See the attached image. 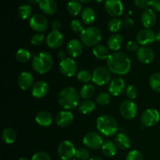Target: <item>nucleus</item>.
I'll return each instance as SVG.
<instances>
[{"instance_id":"obj_29","label":"nucleus","mask_w":160,"mask_h":160,"mask_svg":"<svg viewBox=\"0 0 160 160\" xmlns=\"http://www.w3.org/2000/svg\"><path fill=\"white\" fill-rule=\"evenodd\" d=\"M95 12L91 7H86L81 12V20L85 24H91L95 21Z\"/></svg>"},{"instance_id":"obj_14","label":"nucleus","mask_w":160,"mask_h":160,"mask_svg":"<svg viewBox=\"0 0 160 160\" xmlns=\"http://www.w3.org/2000/svg\"><path fill=\"white\" fill-rule=\"evenodd\" d=\"M104 7L106 12L112 17H118L123 14V6L121 0H106Z\"/></svg>"},{"instance_id":"obj_24","label":"nucleus","mask_w":160,"mask_h":160,"mask_svg":"<svg viewBox=\"0 0 160 160\" xmlns=\"http://www.w3.org/2000/svg\"><path fill=\"white\" fill-rule=\"evenodd\" d=\"M123 44V38L121 34H112L107 41L108 48L113 52H117L122 47Z\"/></svg>"},{"instance_id":"obj_22","label":"nucleus","mask_w":160,"mask_h":160,"mask_svg":"<svg viewBox=\"0 0 160 160\" xmlns=\"http://www.w3.org/2000/svg\"><path fill=\"white\" fill-rule=\"evenodd\" d=\"M34 83V77L31 73L27 71L22 72L18 78V84L19 87L22 90H28L33 87Z\"/></svg>"},{"instance_id":"obj_41","label":"nucleus","mask_w":160,"mask_h":160,"mask_svg":"<svg viewBox=\"0 0 160 160\" xmlns=\"http://www.w3.org/2000/svg\"><path fill=\"white\" fill-rule=\"evenodd\" d=\"M126 95L131 100L136 98L138 95V88L134 85H128L126 88Z\"/></svg>"},{"instance_id":"obj_15","label":"nucleus","mask_w":160,"mask_h":160,"mask_svg":"<svg viewBox=\"0 0 160 160\" xmlns=\"http://www.w3.org/2000/svg\"><path fill=\"white\" fill-rule=\"evenodd\" d=\"M125 82L122 78H116L110 81L108 87L109 94L112 96H119L125 91Z\"/></svg>"},{"instance_id":"obj_55","label":"nucleus","mask_w":160,"mask_h":160,"mask_svg":"<svg viewBox=\"0 0 160 160\" xmlns=\"http://www.w3.org/2000/svg\"><path fill=\"white\" fill-rule=\"evenodd\" d=\"M95 1L97 2H102L106 1V0H95Z\"/></svg>"},{"instance_id":"obj_9","label":"nucleus","mask_w":160,"mask_h":160,"mask_svg":"<svg viewBox=\"0 0 160 160\" xmlns=\"http://www.w3.org/2000/svg\"><path fill=\"white\" fill-rule=\"evenodd\" d=\"M30 27L33 31L38 33L45 32L48 26V20L42 14H34L29 20Z\"/></svg>"},{"instance_id":"obj_57","label":"nucleus","mask_w":160,"mask_h":160,"mask_svg":"<svg viewBox=\"0 0 160 160\" xmlns=\"http://www.w3.org/2000/svg\"><path fill=\"white\" fill-rule=\"evenodd\" d=\"M72 160H79V159H72Z\"/></svg>"},{"instance_id":"obj_42","label":"nucleus","mask_w":160,"mask_h":160,"mask_svg":"<svg viewBox=\"0 0 160 160\" xmlns=\"http://www.w3.org/2000/svg\"><path fill=\"white\" fill-rule=\"evenodd\" d=\"M45 40V36L43 34H36L31 38V43L34 46H39L43 43Z\"/></svg>"},{"instance_id":"obj_38","label":"nucleus","mask_w":160,"mask_h":160,"mask_svg":"<svg viewBox=\"0 0 160 160\" xmlns=\"http://www.w3.org/2000/svg\"><path fill=\"white\" fill-rule=\"evenodd\" d=\"M78 81L82 83H88L92 79V74L87 70H80L77 75Z\"/></svg>"},{"instance_id":"obj_19","label":"nucleus","mask_w":160,"mask_h":160,"mask_svg":"<svg viewBox=\"0 0 160 160\" xmlns=\"http://www.w3.org/2000/svg\"><path fill=\"white\" fill-rule=\"evenodd\" d=\"M73 121V115L69 110L60 111L56 117V124L61 128L70 126Z\"/></svg>"},{"instance_id":"obj_26","label":"nucleus","mask_w":160,"mask_h":160,"mask_svg":"<svg viewBox=\"0 0 160 160\" xmlns=\"http://www.w3.org/2000/svg\"><path fill=\"white\" fill-rule=\"evenodd\" d=\"M115 144L120 149H128L131 145V140L124 133H119L115 137Z\"/></svg>"},{"instance_id":"obj_44","label":"nucleus","mask_w":160,"mask_h":160,"mask_svg":"<svg viewBox=\"0 0 160 160\" xmlns=\"http://www.w3.org/2000/svg\"><path fill=\"white\" fill-rule=\"evenodd\" d=\"M70 28H71V30L73 32L76 33H81L83 31V30H84L82 23L78 20H72L71 23H70Z\"/></svg>"},{"instance_id":"obj_5","label":"nucleus","mask_w":160,"mask_h":160,"mask_svg":"<svg viewBox=\"0 0 160 160\" xmlns=\"http://www.w3.org/2000/svg\"><path fill=\"white\" fill-rule=\"evenodd\" d=\"M81 41L85 46L95 47L101 42L102 36L100 30L95 27H88L81 33Z\"/></svg>"},{"instance_id":"obj_34","label":"nucleus","mask_w":160,"mask_h":160,"mask_svg":"<svg viewBox=\"0 0 160 160\" xmlns=\"http://www.w3.org/2000/svg\"><path fill=\"white\" fill-rule=\"evenodd\" d=\"M122 26H123V21L121 19L118 18V17H114L109 20L107 28L110 32L116 33L121 29Z\"/></svg>"},{"instance_id":"obj_32","label":"nucleus","mask_w":160,"mask_h":160,"mask_svg":"<svg viewBox=\"0 0 160 160\" xmlns=\"http://www.w3.org/2000/svg\"><path fill=\"white\" fill-rule=\"evenodd\" d=\"M2 138L5 143L10 145L14 143L17 138V134L12 128H5L2 132Z\"/></svg>"},{"instance_id":"obj_28","label":"nucleus","mask_w":160,"mask_h":160,"mask_svg":"<svg viewBox=\"0 0 160 160\" xmlns=\"http://www.w3.org/2000/svg\"><path fill=\"white\" fill-rule=\"evenodd\" d=\"M117 147L116 144L112 142V141H106V142H103L101 147L102 152L107 157H112L117 154Z\"/></svg>"},{"instance_id":"obj_11","label":"nucleus","mask_w":160,"mask_h":160,"mask_svg":"<svg viewBox=\"0 0 160 160\" xmlns=\"http://www.w3.org/2000/svg\"><path fill=\"white\" fill-rule=\"evenodd\" d=\"M59 67L61 73L64 76L68 77V78L74 76L78 70L77 63L71 58H65L63 59H61Z\"/></svg>"},{"instance_id":"obj_30","label":"nucleus","mask_w":160,"mask_h":160,"mask_svg":"<svg viewBox=\"0 0 160 160\" xmlns=\"http://www.w3.org/2000/svg\"><path fill=\"white\" fill-rule=\"evenodd\" d=\"M95 92V88L94 85L90 84H85L81 87L80 90V95L84 100H88L94 96Z\"/></svg>"},{"instance_id":"obj_39","label":"nucleus","mask_w":160,"mask_h":160,"mask_svg":"<svg viewBox=\"0 0 160 160\" xmlns=\"http://www.w3.org/2000/svg\"><path fill=\"white\" fill-rule=\"evenodd\" d=\"M96 102L100 106H105V105H108L110 102L111 100V95L109 93H106V92H102V93L98 94L96 97Z\"/></svg>"},{"instance_id":"obj_56","label":"nucleus","mask_w":160,"mask_h":160,"mask_svg":"<svg viewBox=\"0 0 160 160\" xmlns=\"http://www.w3.org/2000/svg\"><path fill=\"white\" fill-rule=\"evenodd\" d=\"M19 160H29V159H28L27 158H24V157H21L19 159Z\"/></svg>"},{"instance_id":"obj_36","label":"nucleus","mask_w":160,"mask_h":160,"mask_svg":"<svg viewBox=\"0 0 160 160\" xmlns=\"http://www.w3.org/2000/svg\"><path fill=\"white\" fill-rule=\"evenodd\" d=\"M16 59L20 62L24 63L31 59V53L26 48H20L16 52Z\"/></svg>"},{"instance_id":"obj_50","label":"nucleus","mask_w":160,"mask_h":160,"mask_svg":"<svg viewBox=\"0 0 160 160\" xmlns=\"http://www.w3.org/2000/svg\"><path fill=\"white\" fill-rule=\"evenodd\" d=\"M123 24H124V26L126 27V28H131V27L134 26V20H132L131 18H127L125 19L124 22H123Z\"/></svg>"},{"instance_id":"obj_40","label":"nucleus","mask_w":160,"mask_h":160,"mask_svg":"<svg viewBox=\"0 0 160 160\" xmlns=\"http://www.w3.org/2000/svg\"><path fill=\"white\" fill-rule=\"evenodd\" d=\"M76 158L79 160H88L90 158V152L85 148H80L77 149Z\"/></svg>"},{"instance_id":"obj_43","label":"nucleus","mask_w":160,"mask_h":160,"mask_svg":"<svg viewBox=\"0 0 160 160\" xmlns=\"http://www.w3.org/2000/svg\"><path fill=\"white\" fill-rule=\"evenodd\" d=\"M126 160H144V158L140 152L138 150H132L128 152Z\"/></svg>"},{"instance_id":"obj_33","label":"nucleus","mask_w":160,"mask_h":160,"mask_svg":"<svg viewBox=\"0 0 160 160\" xmlns=\"http://www.w3.org/2000/svg\"><path fill=\"white\" fill-rule=\"evenodd\" d=\"M67 11L72 16H78L81 12V3L78 0H71L67 3Z\"/></svg>"},{"instance_id":"obj_37","label":"nucleus","mask_w":160,"mask_h":160,"mask_svg":"<svg viewBox=\"0 0 160 160\" xmlns=\"http://www.w3.org/2000/svg\"><path fill=\"white\" fill-rule=\"evenodd\" d=\"M32 13V9L31 6L28 4H23L19 7L18 9V15L22 20H26L29 18Z\"/></svg>"},{"instance_id":"obj_7","label":"nucleus","mask_w":160,"mask_h":160,"mask_svg":"<svg viewBox=\"0 0 160 160\" xmlns=\"http://www.w3.org/2000/svg\"><path fill=\"white\" fill-rule=\"evenodd\" d=\"M76 148L74 145L70 141H63L59 143L57 152L62 160H72L76 155Z\"/></svg>"},{"instance_id":"obj_17","label":"nucleus","mask_w":160,"mask_h":160,"mask_svg":"<svg viewBox=\"0 0 160 160\" xmlns=\"http://www.w3.org/2000/svg\"><path fill=\"white\" fill-rule=\"evenodd\" d=\"M137 58L142 63L148 64L155 59V53L152 48L147 46H142L137 52Z\"/></svg>"},{"instance_id":"obj_1","label":"nucleus","mask_w":160,"mask_h":160,"mask_svg":"<svg viewBox=\"0 0 160 160\" xmlns=\"http://www.w3.org/2000/svg\"><path fill=\"white\" fill-rule=\"evenodd\" d=\"M107 68L115 75H126L131 70V60L126 53L115 52L108 58Z\"/></svg>"},{"instance_id":"obj_31","label":"nucleus","mask_w":160,"mask_h":160,"mask_svg":"<svg viewBox=\"0 0 160 160\" xmlns=\"http://www.w3.org/2000/svg\"><path fill=\"white\" fill-rule=\"evenodd\" d=\"M95 109V103L92 100H84L78 106V110L83 114H89Z\"/></svg>"},{"instance_id":"obj_21","label":"nucleus","mask_w":160,"mask_h":160,"mask_svg":"<svg viewBox=\"0 0 160 160\" xmlns=\"http://www.w3.org/2000/svg\"><path fill=\"white\" fill-rule=\"evenodd\" d=\"M156 14L152 9H147L142 14V23L145 28L150 29L156 23Z\"/></svg>"},{"instance_id":"obj_23","label":"nucleus","mask_w":160,"mask_h":160,"mask_svg":"<svg viewBox=\"0 0 160 160\" xmlns=\"http://www.w3.org/2000/svg\"><path fill=\"white\" fill-rule=\"evenodd\" d=\"M38 6L45 15H53L57 11V3L55 0H41Z\"/></svg>"},{"instance_id":"obj_6","label":"nucleus","mask_w":160,"mask_h":160,"mask_svg":"<svg viewBox=\"0 0 160 160\" xmlns=\"http://www.w3.org/2000/svg\"><path fill=\"white\" fill-rule=\"evenodd\" d=\"M111 80V72L108 68L99 67L92 73V82L98 86L106 85Z\"/></svg>"},{"instance_id":"obj_4","label":"nucleus","mask_w":160,"mask_h":160,"mask_svg":"<svg viewBox=\"0 0 160 160\" xmlns=\"http://www.w3.org/2000/svg\"><path fill=\"white\" fill-rule=\"evenodd\" d=\"M97 130L106 137L114 135L118 131V123L115 118L109 115H102L96 120Z\"/></svg>"},{"instance_id":"obj_46","label":"nucleus","mask_w":160,"mask_h":160,"mask_svg":"<svg viewBox=\"0 0 160 160\" xmlns=\"http://www.w3.org/2000/svg\"><path fill=\"white\" fill-rule=\"evenodd\" d=\"M134 4L140 9H146L151 6V0H134Z\"/></svg>"},{"instance_id":"obj_18","label":"nucleus","mask_w":160,"mask_h":160,"mask_svg":"<svg viewBox=\"0 0 160 160\" xmlns=\"http://www.w3.org/2000/svg\"><path fill=\"white\" fill-rule=\"evenodd\" d=\"M63 42V35L59 31H52L46 38L47 45L50 48H57L62 45Z\"/></svg>"},{"instance_id":"obj_54","label":"nucleus","mask_w":160,"mask_h":160,"mask_svg":"<svg viewBox=\"0 0 160 160\" xmlns=\"http://www.w3.org/2000/svg\"><path fill=\"white\" fill-rule=\"evenodd\" d=\"M88 160H102V159L100 157H93V158H92V159H90Z\"/></svg>"},{"instance_id":"obj_27","label":"nucleus","mask_w":160,"mask_h":160,"mask_svg":"<svg viewBox=\"0 0 160 160\" xmlns=\"http://www.w3.org/2000/svg\"><path fill=\"white\" fill-rule=\"evenodd\" d=\"M92 53H93L94 56L100 60H105V59H108L109 57L110 54H109V48H106L105 45H97L95 46L92 49Z\"/></svg>"},{"instance_id":"obj_20","label":"nucleus","mask_w":160,"mask_h":160,"mask_svg":"<svg viewBox=\"0 0 160 160\" xmlns=\"http://www.w3.org/2000/svg\"><path fill=\"white\" fill-rule=\"evenodd\" d=\"M67 51L71 57H78L82 53V44L80 41L77 40V39H71L67 44Z\"/></svg>"},{"instance_id":"obj_35","label":"nucleus","mask_w":160,"mask_h":160,"mask_svg":"<svg viewBox=\"0 0 160 160\" xmlns=\"http://www.w3.org/2000/svg\"><path fill=\"white\" fill-rule=\"evenodd\" d=\"M149 85L153 91L160 93V72H157L149 78Z\"/></svg>"},{"instance_id":"obj_52","label":"nucleus","mask_w":160,"mask_h":160,"mask_svg":"<svg viewBox=\"0 0 160 160\" xmlns=\"http://www.w3.org/2000/svg\"><path fill=\"white\" fill-rule=\"evenodd\" d=\"M156 41L160 42V31H158L157 34H156Z\"/></svg>"},{"instance_id":"obj_25","label":"nucleus","mask_w":160,"mask_h":160,"mask_svg":"<svg viewBox=\"0 0 160 160\" xmlns=\"http://www.w3.org/2000/svg\"><path fill=\"white\" fill-rule=\"evenodd\" d=\"M35 121L42 127H48L52 123L53 118L52 114L48 111H41L36 115Z\"/></svg>"},{"instance_id":"obj_48","label":"nucleus","mask_w":160,"mask_h":160,"mask_svg":"<svg viewBox=\"0 0 160 160\" xmlns=\"http://www.w3.org/2000/svg\"><path fill=\"white\" fill-rule=\"evenodd\" d=\"M151 6L154 10L160 12V0H151Z\"/></svg>"},{"instance_id":"obj_12","label":"nucleus","mask_w":160,"mask_h":160,"mask_svg":"<svg viewBox=\"0 0 160 160\" xmlns=\"http://www.w3.org/2000/svg\"><path fill=\"white\" fill-rule=\"evenodd\" d=\"M136 40L139 45L147 46L152 44L156 40V34L152 29L145 28L139 31L136 36Z\"/></svg>"},{"instance_id":"obj_8","label":"nucleus","mask_w":160,"mask_h":160,"mask_svg":"<svg viewBox=\"0 0 160 160\" xmlns=\"http://www.w3.org/2000/svg\"><path fill=\"white\" fill-rule=\"evenodd\" d=\"M138 108L136 103L132 100H125L120 106V113L126 120H132L136 117Z\"/></svg>"},{"instance_id":"obj_3","label":"nucleus","mask_w":160,"mask_h":160,"mask_svg":"<svg viewBox=\"0 0 160 160\" xmlns=\"http://www.w3.org/2000/svg\"><path fill=\"white\" fill-rule=\"evenodd\" d=\"M53 62L54 60L50 53L42 52L33 57L31 65L34 71L40 74H45L50 71L53 66Z\"/></svg>"},{"instance_id":"obj_47","label":"nucleus","mask_w":160,"mask_h":160,"mask_svg":"<svg viewBox=\"0 0 160 160\" xmlns=\"http://www.w3.org/2000/svg\"><path fill=\"white\" fill-rule=\"evenodd\" d=\"M126 48L130 52H138L139 49L138 43L134 41H129L126 45Z\"/></svg>"},{"instance_id":"obj_2","label":"nucleus","mask_w":160,"mask_h":160,"mask_svg":"<svg viewBox=\"0 0 160 160\" xmlns=\"http://www.w3.org/2000/svg\"><path fill=\"white\" fill-rule=\"evenodd\" d=\"M80 93L72 87L64 88L58 95V103L66 110H72L80 104Z\"/></svg>"},{"instance_id":"obj_53","label":"nucleus","mask_w":160,"mask_h":160,"mask_svg":"<svg viewBox=\"0 0 160 160\" xmlns=\"http://www.w3.org/2000/svg\"><path fill=\"white\" fill-rule=\"evenodd\" d=\"M81 3H88L90 2L91 0H78Z\"/></svg>"},{"instance_id":"obj_51","label":"nucleus","mask_w":160,"mask_h":160,"mask_svg":"<svg viewBox=\"0 0 160 160\" xmlns=\"http://www.w3.org/2000/svg\"><path fill=\"white\" fill-rule=\"evenodd\" d=\"M26 1L31 4H37V3L40 2L41 0H26Z\"/></svg>"},{"instance_id":"obj_45","label":"nucleus","mask_w":160,"mask_h":160,"mask_svg":"<svg viewBox=\"0 0 160 160\" xmlns=\"http://www.w3.org/2000/svg\"><path fill=\"white\" fill-rule=\"evenodd\" d=\"M31 160H52L48 153L45 152H38L33 155Z\"/></svg>"},{"instance_id":"obj_16","label":"nucleus","mask_w":160,"mask_h":160,"mask_svg":"<svg viewBox=\"0 0 160 160\" xmlns=\"http://www.w3.org/2000/svg\"><path fill=\"white\" fill-rule=\"evenodd\" d=\"M49 91L48 84L44 81H39L33 85L31 88V95L34 98H42L46 96Z\"/></svg>"},{"instance_id":"obj_10","label":"nucleus","mask_w":160,"mask_h":160,"mask_svg":"<svg viewBox=\"0 0 160 160\" xmlns=\"http://www.w3.org/2000/svg\"><path fill=\"white\" fill-rule=\"evenodd\" d=\"M83 143L87 148L96 150L101 148L103 144V141L99 134L91 131L84 135L83 138Z\"/></svg>"},{"instance_id":"obj_49","label":"nucleus","mask_w":160,"mask_h":160,"mask_svg":"<svg viewBox=\"0 0 160 160\" xmlns=\"http://www.w3.org/2000/svg\"><path fill=\"white\" fill-rule=\"evenodd\" d=\"M52 28L53 31H59L61 28L60 21L58 20H53L52 23Z\"/></svg>"},{"instance_id":"obj_13","label":"nucleus","mask_w":160,"mask_h":160,"mask_svg":"<svg viewBox=\"0 0 160 160\" xmlns=\"http://www.w3.org/2000/svg\"><path fill=\"white\" fill-rule=\"evenodd\" d=\"M160 115L158 110L155 109H148L142 114V123L145 127H153L159 121Z\"/></svg>"}]
</instances>
